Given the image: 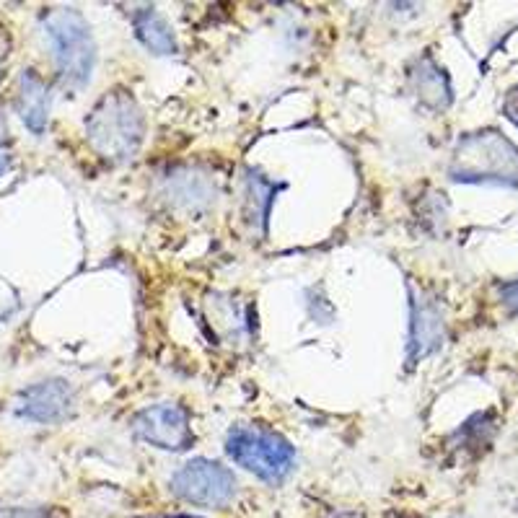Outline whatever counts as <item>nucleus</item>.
Segmentation results:
<instances>
[{
  "label": "nucleus",
  "mask_w": 518,
  "mask_h": 518,
  "mask_svg": "<svg viewBox=\"0 0 518 518\" xmlns=\"http://www.w3.org/2000/svg\"><path fill=\"white\" fill-rule=\"evenodd\" d=\"M146 135V117L138 99L127 89H114L91 109L86 138L91 148L107 161L122 164L135 158Z\"/></svg>",
  "instance_id": "1"
},
{
  "label": "nucleus",
  "mask_w": 518,
  "mask_h": 518,
  "mask_svg": "<svg viewBox=\"0 0 518 518\" xmlns=\"http://www.w3.org/2000/svg\"><path fill=\"white\" fill-rule=\"evenodd\" d=\"M449 177L462 184L518 187V148L498 130H482L459 140Z\"/></svg>",
  "instance_id": "2"
},
{
  "label": "nucleus",
  "mask_w": 518,
  "mask_h": 518,
  "mask_svg": "<svg viewBox=\"0 0 518 518\" xmlns=\"http://www.w3.org/2000/svg\"><path fill=\"white\" fill-rule=\"evenodd\" d=\"M42 26L55 52L57 73L65 89H86L96 65V45L86 19L76 8H50L42 16Z\"/></svg>",
  "instance_id": "3"
},
{
  "label": "nucleus",
  "mask_w": 518,
  "mask_h": 518,
  "mask_svg": "<svg viewBox=\"0 0 518 518\" xmlns=\"http://www.w3.org/2000/svg\"><path fill=\"white\" fill-rule=\"evenodd\" d=\"M226 454L259 480L280 485L296 467V449L280 433L259 425H241L226 438Z\"/></svg>",
  "instance_id": "4"
},
{
  "label": "nucleus",
  "mask_w": 518,
  "mask_h": 518,
  "mask_svg": "<svg viewBox=\"0 0 518 518\" xmlns=\"http://www.w3.org/2000/svg\"><path fill=\"white\" fill-rule=\"evenodd\" d=\"M171 493L192 506L226 508L236 495V477L223 464L192 459L171 477Z\"/></svg>",
  "instance_id": "5"
},
{
  "label": "nucleus",
  "mask_w": 518,
  "mask_h": 518,
  "mask_svg": "<svg viewBox=\"0 0 518 518\" xmlns=\"http://www.w3.org/2000/svg\"><path fill=\"white\" fill-rule=\"evenodd\" d=\"M135 436L161 451H187L195 443L190 412L182 405H151L133 417Z\"/></svg>",
  "instance_id": "6"
},
{
  "label": "nucleus",
  "mask_w": 518,
  "mask_h": 518,
  "mask_svg": "<svg viewBox=\"0 0 518 518\" xmlns=\"http://www.w3.org/2000/svg\"><path fill=\"white\" fill-rule=\"evenodd\" d=\"M73 407V389L63 379H47L19 394L16 415L32 423H57Z\"/></svg>",
  "instance_id": "7"
},
{
  "label": "nucleus",
  "mask_w": 518,
  "mask_h": 518,
  "mask_svg": "<svg viewBox=\"0 0 518 518\" xmlns=\"http://www.w3.org/2000/svg\"><path fill=\"white\" fill-rule=\"evenodd\" d=\"M410 296H412V301H410V309H412L410 361L417 363L441 348L443 337H446V327H443V314H441V309H438L436 301H428L423 293L415 296L412 288H410Z\"/></svg>",
  "instance_id": "8"
},
{
  "label": "nucleus",
  "mask_w": 518,
  "mask_h": 518,
  "mask_svg": "<svg viewBox=\"0 0 518 518\" xmlns=\"http://www.w3.org/2000/svg\"><path fill=\"white\" fill-rule=\"evenodd\" d=\"M410 86L412 94L417 96V102L433 109V112H443L454 102V91H451V81L446 76V70L430 55L415 60V65L410 68Z\"/></svg>",
  "instance_id": "9"
},
{
  "label": "nucleus",
  "mask_w": 518,
  "mask_h": 518,
  "mask_svg": "<svg viewBox=\"0 0 518 518\" xmlns=\"http://www.w3.org/2000/svg\"><path fill=\"white\" fill-rule=\"evenodd\" d=\"M16 109L19 117L34 135H42L50 120V91H47L45 78L34 73V70H24L19 78V99H16Z\"/></svg>",
  "instance_id": "10"
},
{
  "label": "nucleus",
  "mask_w": 518,
  "mask_h": 518,
  "mask_svg": "<svg viewBox=\"0 0 518 518\" xmlns=\"http://www.w3.org/2000/svg\"><path fill=\"white\" fill-rule=\"evenodd\" d=\"M133 29L135 37L143 42L146 50H151L153 55H177L179 45L177 37H174V29L169 26V21L156 11V8H140L133 13Z\"/></svg>",
  "instance_id": "11"
},
{
  "label": "nucleus",
  "mask_w": 518,
  "mask_h": 518,
  "mask_svg": "<svg viewBox=\"0 0 518 518\" xmlns=\"http://www.w3.org/2000/svg\"><path fill=\"white\" fill-rule=\"evenodd\" d=\"M500 304L506 306L508 314H518V280H511V283L500 285Z\"/></svg>",
  "instance_id": "12"
},
{
  "label": "nucleus",
  "mask_w": 518,
  "mask_h": 518,
  "mask_svg": "<svg viewBox=\"0 0 518 518\" xmlns=\"http://www.w3.org/2000/svg\"><path fill=\"white\" fill-rule=\"evenodd\" d=\"M0 518H50V513H47L45 508L11 506V508H0Z\"/></svg>",
  "instance_id": "13"
},
{
  "label": "nucleus",
  "mask_w": 518,
  "mask_h": 518,
  "mask_svg": "<svg viewBox=\"0 0 518 518\" xmlns=\"http://www.w3.org/2000/svg\"><path fill=\"white\" fill-rule=\"evenodd\" d=\"M503 114H506L508 122H513L518 127V83L508 89L506 99H503Z\"/></svg>",
  "instance_id": "14"
},
{
  "label": "nucleus",
  "mask_w": 518,
  "mask_h": 518,
  "mask_svg": "<svg viewBox=\"0 0 518 518\" xmlns=\"http://www.w3.org/2000/svg\"><path fill=\"white\" fill-rule=\"evenodd\" d=\"M6 135H8V125H6V117L0 112V146L6 143Z\"/></svg>",
  "instance_id": "15"
},
{
  "label": "nucleus",
  "mask_w": 518,
  "mask_h": 518,
  "mask_svg": "<svg viewBox=\"0 0 518 518\" xmlns=\"http://www.w3.org/2000/svg\"><path fill=\"white\" fill-rule=\"evenodd\" d=\"M8 166H11V158H8L6 153H0V177H3V174H6Z\"/></svg>",
  "instance_id": "16"
}]
</instances>
